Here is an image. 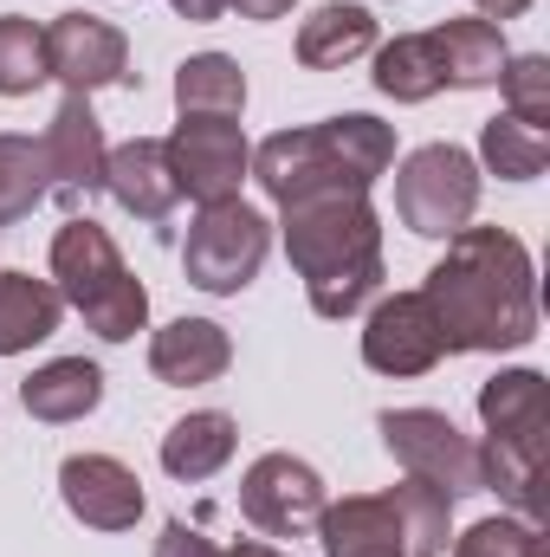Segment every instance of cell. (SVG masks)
<instances>
[{
	"instance_id": "cell-1",
	"label": "cell",
	"mask_w": 550,
	"mask_h": 557,
	"mask_svg": "<svg viewBox=\"0 0 550 557\" xmlns=\"http://www.w3.org/2000/svg\"><path fill=\"white\" fill-rule=\"evenodd\" d=\"M421 298L440 324L447 357L473 350H525L538 337V267L518 234L505 227H460L447 253L427 267Z\"/></svg>"
},
{
	"instance_id": "cell-2",
	"label": "cell",
	"mask_w": 550,
	"mask_h": 557,
	"mask_svg": "<svg viewBox=\"0 0 550 557\" xmlns=\"http://www.w3.org/2000/svg\"><path fill=\"white\" fill-rule=\"evenodd\" d=\"M285 260L304 278L317 318H357L383 292V214L363 188H324L278 208Z\"/></svg>"
},
{
	"instance_id": "cell-3",
	"label": "cell",
	"mask_w": 550,
	"mask_h": 557,
	"mask_svg": "<svg viewBox=\"0 0 550 557\" xmlns=\"http://www.w3.org/2000/svg\"><path fill=\"white\" fill-rule=\"evenodd\" d=\"M52 285H59V298H65L104 344H130L142 324H149V292H142V278L124 267L117 240H111L91 214H72V221L52 234Z\"/></svg>"
},
{
	"instance_id": "cell-4",
	"label": "cell",
	"mask_w": 550,
	"mask_h": 557,
	"mask_svg": "<svg viewBox=\"0 0 550 557\" xmlns=\"http://www.w3.org/2000/svg\"><path fill=\"white\" fill-rule=\"evenodd\" d=\"M266 253H273V221L234 195V201H214V208H201L188 221L182 273H188L195 292H208V298H240L260 278Z\"/></svg>"
},
{
	"instance_id": "cell-5",
	"label": "cell",
	"mask_w": 550,
	"mask_h": 557,
	"mask_svg": "<svg viewBox=\"0 0 550 557\" xmlns=\"http://www.w3.org/2000/svg\"><path fill=\"white\" fill-rule=\"evenodd\" d=\"M479 208V162L460 143H421L396 169V221L421 240H447Z\"/></svg>"
},
{
	"instance_id": "cell-6",
	"label": "cell",
	"mask_w": 550,
	"mask_h": 557,
	"mask_svg": "<svg viewBox=\"0 0 550 557\" xmlns=\"http://www.w3.org/2000/svg\"><path fill=\"white\" fill-rule=\"evenodd\" d=\"M383 447L402 460V473L440 486L447 499H466V493H486V473H479V441L460 434L453 416L440 409H383Z\"/></svg>"
},
{
	"instance_id": "cell-7",
	"label": "cell",
	"mask_w": 550,
	"mask_h": 557,
	"mask_svg": "<svg viewBox=\"0 0 550 557\" xmlns=\"http://www.w3.org/2000/svg\"><path fill=\"white\" fill-rule=\"evenodd\" d=\"M168 169H175V188L201 208L214 201H234L247 169H253V143L240 131V117H182L168 131Z\"/></svg>"
},
{
	"instance_id": "cell-8",
	"label": "cell",
	"mask_w": 550,
	"mask_h": 557,
	"mask_svg": "<svg viewBox=\"0 0 550 557\" xmlns=\"http://www.w3.org/2000/svg\"><path fill=\"white\" fill-rule=\"evenodd\" d=\"M324 506H330L324 473H317L311 460H298V454H260V460L247 467V480H240V512H247V525L266 532V539H298V532H311Z\"/></svg>"
},
{
	"instance_id": "cell-9",
	"label": "cell",
	"mask_w": 550,
	"mask_h": 557,
	"mask_svg": "<svg viewBox=\"0 0 550 557\" xmlns=\"http://www.w3.org/2000/svg\"><path fill=\"white\" fill-rule=\"evenodd\" d=\"M46 65H52V78L65 91L91 98L104 85H130V39H124V26L72 7V13H59L46 26Z\"/></svg>"
},
{
	"instance_id": "cell-10",
	"label": "cell",
	"mask_w": 550,
	"mask_h": 557,
	"mask_svg": "<svg viewBox=\"0 0 550 557\" xmlns=\"http://www.w3.org/2000/svg\"><path fill=\"white\" fill-rule=\"evenodd\" d=\"M46 175H52V195L65 201V208H85L91 195H104V162H111V143H104V124H98V111H91V98H78V91H65L59 98V111H52V124H46Z\"/></svg>"
},
{
	"instance_id": "cell-11",
	"label": "cell",
	"mask_w": 550,
	"mask_h": 557,
	"mask_svg": "<svg viewBox=\"0 0 550 557\" xmlns=\"http://www.w3.org/2000/svg\"><path fill=\"white\" fill-rule=\"evenodd\" d=\"M440 357H447V344H440V324H434L421 292L376 298V311L363 324V363L376 376H427Z\"/></svg>"
},
{
	"instance_id": "cell-12",
	"label": "cell",
	"mask_w": 550,
	"mask_h": 557,
	"mask_svg": "<svg viewBox=\"0 0 550 557\" xmlns=\"http://www.w3.org/2000/svg\"><path fill=\"white\" fill-rule=\"evenodd\" d=\"M59 499L78 525L91 532H130L142 519V480L117 460V454H72L59 467Z\"/></svg>"
},
{
	"instance_id": "cell-13",
	"label": "cell",
	"mask_w": 550,
	"mask_h": 557,
	"mask_svg": "<svg viewBox=\"0 0 550 557\" xmlns=\"http://www.w3.org/2000/svg\"><path fill=\"white\" fill-rule=\"evenodd\" d=\"M266 195H273L278 208L285 201H304V195H324V188H350L343 182V169L330 162V149L317 137V124L311 131H273V137L253 149V169H247ZM370 195V188H363Z\"/></svg>"
},
{
	"instance_id": "cell-14",
	"label": "cell",
	"mask_w": 550,
	"mask_h": 557,
	"mask_svg": "<svg viewBox=\"0 0 550 557\" xmlns=\"http://www.w3.org/2000/svg\"><path fill=\"white\" fill-rule=\"evenodd\" d=\"M227 363H234V337H227L214 318H168V324L149 337V370H155V383H168V389L221 383Z\"/></svg>"
},
{
	"instance_id": "cell-15",
	"label": "cell",
	"mask_w": 550,
	"mask_h": 557,
	"mask_svg": "<svg viewBox=\"0 0 550 557\" xmlns=\"http://www.w3.org/2000/svg\"><path fill=\"white\" fill-rule=\"evenodd\" d=\"M104 195H111L124 214H137V221H168L175 201H182L175 169H168V143L162 137L117 143L111 162H104Z\"/></svg>"
},
{
	"instance_id": "cell-16",
	"label": "cell",
	"mask_w": 550,
	"mask_h": 557,
	"mask_svg": "<svg viewBox=\"0 0 550 557\" xmlns=\"http://www.w3.org/2000/svg\"><path fill=\"white\" fill-rule=\"evenodd\" d=\"M427 39H434V52H440L447 91H486V85H499V72H505V59H512L505 33H499L492 20H479V13L440 20Z\"/></svg>"
},
{
	"instance_id": "cell-17",
	"label": "cell",
	"mask_w": 550,
	"mask_h": 557,
	"mask_svg": "<svg viewBox=\"0 0 550 557\" xmlns=\"http://www.w3.org/2000/svg\"><path fill=\"white\" fill-rule=\"evenodd\" d=\"M376 13L357 0H324L304 26H298V65L304 72H343L363 52H376Z\"/></svg>"
},
{
	"instance_id": "cell-18",
	"label": "cell",
	"mask_w": 550,
	"mask_h": 557,
	"mask_svg": "<svg viewBox=\"0 0 550 557\" xmlns=\"http://www.w3.org/2000/svg\"><path fill=\"white\" fill-rule=\"evenodd\" d=\"M479 421L492 441H550V383L545 370H499L479 383Z\"/></svg>"
},
{
	"instance_id": "cell-19",
	"label": "cell",
	"mask_w": 550,
	"mask_h": 557,
	"mask_svg": "<svg viewBox=\"0 0 550 557\" xmlns=\"http://www.w3.org/2000/svg\"><path fill=\"white\" fill-rule=\"evenodd\" d=\"M317 545L324 557H402V532L383 493H350L317 512Z\"/></svg>"
},
{
	"instance_id": "cell-20",
	"label": "cell",
	"mask_w": 550,
	"mask_h": 557,
	"mask_svg": "<svg viewBox=\"0 0 550 557\" xmlns=\"http://www.w3.org/2000/svg\"><path fill=\"white\" fill-rule=\"evenodd\" d=\"M234 447H240V421L227 409H195V416H182L162 434V473L201 486L234 460Z\"/></svg>"
},
{
	"instance_id": "cell-21",
	"label": "cell",
	"mask_w": 550,
	"mask_h": 557,
	"mask_svg": "<svg viewBox=\"0 0 550 557\" xmlns=\"http://www.w3.org/2000/svg\"><path fill=\"white\" fill-rule=\"evenodd\" d=\"M20 403H26L33 421H52V428L85 421L104 403V370L85 363V357H52V363H39V370L20 383Z\"/></svg>"
},
{
	"instance_id": "cell-22",
	"label": "cell",
	"mask_w": 550,
	"mask_h": 557,
	"mask_svg": "<svg viewBox=\"0 0 550 557\" xmlns=\"http://www.w3.org/2000/svg\"><path fill=\"white\" fill-rule=\"evenodd\" d=\"M317 137L330 149V162L343 169L350 188H376L389 169H396V131L370 111H343V117H324Z\"/></svg>"
},
{
	"instance_id": "cell-23",
	"label": "cell",
	"mask_w": 550,
	"mask_h": 557,
	"mask_svg": "<svg viewBox=\"0 0 550 557\" xmlns=\"http://www.w3.org/2000/svg\"><path fill=\"white\" fill-rule=\"evenodd\" d=\"M65 318V298L52 278L33 273H0V357H20L33 344H46Z\"/></svg>"
},
{
	"instance_id": "cell-24",
	"label": "cell",
	"mask_w": 550,
	"mask_h": 557,
	"mask_svg": "<svg viewBox=\"0 0 550 557\" xmlns=\"http://www.w3.org/2000/svg\"><path fill=\"white\" fill-rule=\"evenodd\" d=\"M175 111L182 117H240L247 111V72L227 52H195L175 65Z\"/></svg>"
},
{
	"instance_id": "cell-25",
	"label": "cell",
	"mask_w": 550,
	"mask_h": 557,
	"mask_svg": "<svg viewBox=\"0 0 550 557\" xmlns=\"http://www.w3.org/2000/svg\"><path fill=\"white\" fill-rule=\"evenodd\" d=\"M545 447L550 441H486L479 447V473H486V493H499L518 519L538 525L545 512Z\"/></svg>"
},
{
	"instance_id": "cell-26",
	"label": "cell",
	"mask_w": 550,
	"mask_h": 557,
	"mask_svg": "<svg viewBox=\"0 0 550 557\" xmlns=\"http://www.w3.org/2000/svg\"><path fill=\"white\" fill-rule=\"evenodd\" d=\"M389 512H396V532H402V557H447V539H453V499L427 480H396L389 493Z\"/></svg>"
},
{
	"instance_id": "cell-27",
	"label": "cell",
	"mask_w": 550,
	"mask_h": 557,
	"mask_svg": "<svg viewBox=\"0 0 550 557\" xmlns=\"http://www.w3.org/2000/svg\"><path fill=\"white\" fill-rule=\"evenodd\" d=\"M376 91L396 98V104H427L434 91H447L440 78V52L427 33H402L389 46H376Z\"/></svg>"
},
{
	"instance_id": "cell-28",
	"label": "cell",
	"mask_w": 550,
	"mask_h": 557,
	"mask_svg": "<svg viewBox=\"0 0 550 557\" xmlns=\"http://www.w3.org/2000/svg\"><path fill=\"white\" fill-rule=\"evenodd\" d=\"M473 162H486L499 182H538L550 169V131H532L512 111H499L492 124H479V156Z\"/></svg>"
},
{
	"instance_id": "cell-29",
	"label": "cell",
	"mask_w": 550,
	"mask_h": 557,
	"mask_svg": "<svg viewBox=\"0 0 550 557\" xmlns=\"http://www.w3.org/2000/svg\"><path fill=\"white\" fill-rule=\"evenodd\" d=\"M46 195H52V175H46V149H39V137L0 131V227L26 221Z\"/></svg>"
},
{
	"instance_id": "cell-30",
	"label": "cell",
	"mask_w": 550,
	"mask_h": 557,
	"mask_svg": "<svg viewBox=\"0 0 550 557\" xmlns=\"http://www.w3.org/2000/svg\"><path fill=\"white\" fill-rule=\"evenodd\" d=\"M39 85H52L46 26L26 13H0V98H33Z\"/></svg>"
},
{
	"instance_id": "cell-31",
	"label": "cell",
	"mask_w": 550,
	"mask_h": 557,
	"mask_svg": "<svg viewBox=\"0 0 550 557\" xmlns=\"http://www.w3.org/2000/svg\"><path fill=\"white\" fill-rule=\"evenodd\" d=\"M499 91H505V111H512L518 124L550 131V59L545 52H518V59H505Z\"/></svg>"
},
{
	"instance_id": "cell-32",
	"label": "cell",
	"mask_w": 550,
	"mask_h": 557,
	"mask_svg": "<svg viewBox=\"0 0 550 557\" xmlns=\"http://www.w3.org/2000/svg\"><path fill=\"white\" fill-rule=\"evenodd\" d=\"M453 545V557H545V532L532 525V519H479V525H466L460 539H447Z\"/></svg>"
},
{
	"instance_id": "cell-33",
	"label": "cell",
	"mask_w": 550,
	"mask_h": 557,
	"mask_svg": "<svg viewBox=\"0 0 550 557\" xmlns=\"http://www.w3.org/2000/svg\"><path fill=\"white\" fill-rule=\"evenodd\" d=\"M155 557H285V552L260 545V539H247V545H214L201 525L168 519V525H162V539H155Z\"/></svg>"
},
{
	"instance_id": "cell-34",
	"label": "cell",
	"mask_w": 550,
	"mask_h": 557,
	"mask_svg": "<svg viewBox=\"0 0 550 557\" xmlns=\"http://www.w3.org/2000/svg\"><path fill=\"white\" fill-rule=\"evenodd\" d=\"M240 20H285L291 13V0H227Z\"/></svg>"
},
{
	"instance_id": "cell-35",
	"label": "cell",
	"mask_w": 550,
	"mask_h": 557,
	"mask_svg": "<svg viewBox=\"0 0 550 557\" xmlns=\"http://www.w3.org/2000/svg\"><path fill=\"white\" fill-rule=\"evenodd\" d=\"M182 20H195V26H208V20H221L227 13V0H168Z\"/></svg>"
},
{
	"instance_id": "cell-36",
	"label": "cell",
	"mask_w": 550,
	"mask_h": 557,
	"mask_svg": "<svg viewBox=\"0 0 550 557\" xmlns=\"http://www.w3.org/2000/svg\"><path fill=\"white\" fill-rule=\"evenodd\" d=\"M473 7H479V20H492V26H505V20H518V13H525L532 0H473Z\"/></svg>"
}]
</instances>
